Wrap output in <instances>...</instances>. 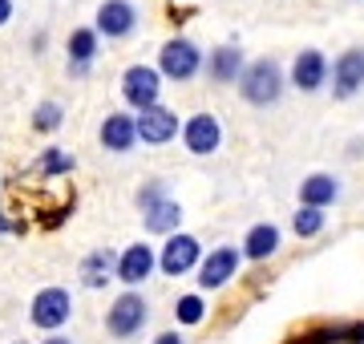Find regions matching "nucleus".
<instances>
[{
    "instance_id": "obj_8",
    "label": "nucleus",
    "mask_w": 364,
    "mask_h": 344,
    "mask_svg": "<svg viewBox=\"0 0 364 344\" xmlns=\"http://www.w3.org/2000/svg\"><path fill=\"white\" fill-rule=\"evenodd\" d=\"M134 126H138V142L146 146H166L178 138L182 130V118L174 114L170 106H162V102H154V106H146L134 114Z\"/></svg>"
},
{
    "instance_id": "obj_18",
    "label": "nucleus",
    "mask_w": 364,
    "mask_h": 344,
    "mask_svg": "<svg viewBox=\"0 0 364 344\" xmlns=\"http://www.w3.org/2000/svg\"><path fill=\"white\" fill-rule=\"evenodd\" d=\"M243 259H251V264H267L275 252H279V227L275 223H255L247 231V239H243Z\"/></svg>"
},
{
    "instance_id": "obj_14",
    "label": "nucleus",
    "mask_w": 364,
    "mask_h": 344,
    "mask_svg": "<svg viewBox=\"0 0 364 344\" xmlns=\"http://www.w3.org/2000/svg\"><path fill=\"white\" fill-rule=\"evenodd\" d=\"M97 53H102V37H97L90 25L73 28V33H69V41H65L69 77H90V69H93V61H97Z\"/></svg>"
},
{
    "instance_id": "obj_12",
    "label": "nucleus",
    "mask_w": 364,
    "mask_h": 344,
    "mask_svg": "<svg viewBox=\"0 0 364 344\" xmlns=\"http://www.w3.org/2000/svg\"><path fill=\"white\" fill-rule=\"evenodd\" d=\"M287 81H291V90H299V93H320L328 85V57L320 53V49H299L296 61H291Z\"/></svg>"
},
{
    "instance_id": "obj_15",
    "label": "nucleus",
    "mask_w": 364,
    "mask_h": 344,
    "mask_svg": "<svg viewBox=\"0 0 364 344\" xmlns=\"http://www.w3.org/2000/svg\"><path fill=\"white\" fill-rule=\"evenodd\" d=\"M97 142H102V150H109V154H130L134 146H138V126H134V114H126V109L105 114L102 130H97Z\"/></svg>"
},
{
    "instance_id": "obj_1",
    "label": "nucleus",
    "mask_w": 364,
    "mask_h": 344,
    "mask_svg": "<svg viewBox=\"0 0 364 344\" xmlns=\"http://www.w3.org/2000/svg\"><path fill=\"white\" fill-rule=\"evenodd\" d=\"M235 85H239V97H243L247 106L267 109V106H279V97H284V90H287V73L279 69L275 57H259V61L243 65V73H239Z\"/></svg>"
},
{
    "instance_id": "obj_27",
    "label": "nucleus",
    "mask_w": 364,
    "mask_h": 344,
    "mask_svg": "<svg viewBox=\"0 0 364 344\" xmlns=\"http://www.w3.org/2000/svg\"><path fill=\"white\" fill-rule=\"evenodd\" d=\"M13 16H16V0H0V28L9 25Z\"/></svg>"
},
{
    "instance_id": "obj_9",
    "label": "nucleus",
    "mask_w": 364,
    "mask_h": 344,
    "mask_svg": "<svg viewBox=\"0 0 364 344\" xmlns=\"http://www.w3.org/2000/svg\"><path fill=\"white\" fill-rule=\"evenodd\" d=\"M158 93H162V73L154 65H130L122 73V102L138 114V109L154 106Z\"/></svg>"
},
{
    "instance_id": "obj_26",
    "label": "nucleus",
    "mask_w": 364,
    "mask_h": 344,
    "mask_svg": "<svg viewBox=\"0 0 364 344\" xmlns=\"http://www.w3.org/2000/svg\"><path fill=\"white\" fill-rule=\"evenodd\" d=\"M162 195H166V186H162V183H146L142 190H138V211H146V207H150V203H158Z\"/></svg>"
},
{
    "instance_id": "obj_31",
    "label": "nucleus",
    "mask_w": 364,
    "mask_h": 344,
    "mask_svg": "<svg viewBox=\"0 0 364 344\" xmlns=\"http://www.w3.org/2000/svg\"><path fill=\"white\" fill-rule=\"evenodd\" d=\"M41 344H73V340H65V336H57V332H53L49 340H41Z\"/></svg>"
},
{
    "instance_id": "obj_13",
    "label": "nucleus",
    "mask_w": 364,
    "mask_h": 344,
    "mask_svg": "<svg viewBox=\"0 0 364 344\" xmlns=\"http://www.w3.org/2000/svg\"><path fill=\"white\" fill-rule=\"evenodd\" d=\"M154 267H158V252L150 247V243H130L126 252L117 255V267H114V276L126 284V288H138V284H146V279L154 276Z\"/></svg>"
},
{
    "instance_id": "obj_32",
    "label": "nucleus",
    "mask_w": 364,
    "mask_h": 344,
    "mask_svg": "<svg viewBox=\"0 0 364 344\" xmlns=\"http://www.w3.org/2000/svg\"><path fill=\"white\" fill-rule=\"evenodd\" d=\"M13 344H25V340H13Z\"/></svg>"
},
{
    "instance_id": "obj_16",
    "label": "nucleus",
    "mask_w": 364,
    "mask_h": 344,
    "mask_svg": "<svg viewBox=\"0 0 364 344\" xmlns=\"http://www.w3.org/2000/svg\"><path fill=\"white\" fill-rule=\"evenodd\" d=\"M243 49L239 45H215L210 53H203V69H207V77L215 85H235L239 73H243Z\"/></svg>"
},
{
    "instance_id": "obj_10",
    "label": "nucleus",
    "mask_w": 364,
    "mask_h": 344,
    "mask_svg": "<svg viewBox=\"0 0 364 344\" xmlns=\"http://www.w3.org/2000/svg\"><path fill=\"white\" fill-rule=\"evenodd\" d=\"M182 146L191 150V154H198V158H207V154H215L223 146V122L215 118V114H191V118L182 122V130H178Z\"/></svg>"
},
{
    "instance_id": "obj_28",
    "label": "nucleus",
    "mask_w": 364,
    "mask_h": 344,
    "mask_svg": "<svg viewBox=\"0 0 364 344\" xmlns=\"http://www.w3.org/2000/svg\"><path fill=\"white\" fill-rule=\"evenodd\" d=\"M154 344H182V332H158Z\"/></svg>"
},
{
    "instance_id": "obj_30",
    "label": "nucleus",
    "mask_w": 364,
    "mask_h": 344,
    "mask_svg": "<svg viewBox=\"0 0 364 344\" xmlns=\"http://www.w3.org/2000/svg\"><path fill=\"white\" fill-rule=\"evenodd\" d=\"M9 231H16V227L9 223V219H4V211H0V235H9Z\"/></svg>"
},
{
    "instance_id": "obj_7",
    "label": "nucleus",
    "mask_w": 364,
    "mask_h": 344,
    "mask_svg": "<svg viewBox=\"0 0 364 344\" xmlns=\"http://www.w3.org/2000/svg\"><path fill=\"white\" fill-rule=\"evenodd\" d=\"M90 28L105 41H126L138 33V9H134L130 0H102Z\"/></svg>"
},
{
    "instance_id": "obj_20",
    "label": "nucleus",
    "mask_w": 364,
    "mask_h": 344,
    "mask_svg": "<svg viewBox=\"0 0 364 344\" xmlns=\"http://www.w3.org/2000/svg\"><path fill=\"white\" fill-rule=\"evenodd\" d=\"M142 223H146L150 235H170V231H178V223H182V207L170 199V195H162L158 203H150L142 211Z\"/></svg>"
},
{
    "instance_id": "obj_5",
    "label": "nucleus",
    "mask_w": 364,
    "mask_h": 344,
    "mask_svg": "<svg viewBox=\"0 0 364 344\" xmlns=\"http://www.w3.org/2000/svg\"><path fill=\"white\" fill-rule=\"evenodd\" d=\"M203 259V243L195 235H186V231H170L166 243H162V252H158V272L170 279L178 276H191Z\"/></svg>"
},
{
    "instance_id": "obj_17",
    "label": "nucleus",
    "mask_w": 364,
    "mask_h": 344,
    "mask_svg": "<svg viewBox=\"0 0 364 344\" xmlns=\"http://www.w3.org/2000/svg\"><path fill=\"white\" fill-rule=\"evenodd\" d=\"M340 199V178L328 171H316L299 183V207H316V211H328L332 203Z\"/></svg>"
},
{
    "instance_id": "obj_23",
    "label": "nucleus",
    "mask_w": 364,
    "mask_h": 344,
    "mask_svg": "<svg viewBox=\"0 0 364 344\" xmlns=\"http://www.w3.org/2000/svg\"><path fill=\"white\" fill-rule=\"evenodd\" d=\"M28 122H33V130L37 134H57L61 130V122H65V106H61V102H41Z\"/></svg>"
},
{
    "instance_id": "obj_11",
    "label": "nucleus",
    "mask_w": 364,
    "mask_h": 344,
    "mask_svg": "<svg viewBox=\"0 0 364 344\" xmlns=\"http://www.w3.org/2000/svg\"><path fill=\"white\" fill-rule=\"evenodd\" d=\"M239 264H243V252L239 247H215L210 255H203L198 259V288L203 291H219L227 288L235 279V272H239Z\"/></svg>"
},
{
    "instance_id": "obj_3",
    "label": "nucleus",
    "mask_w": 364,
    "mask_h": 344,
    "mask_svg": "<svg viewBox=\"0 0 364 344\" xmlns=\"http://www.w3.org/2000/svg\"><path fill=\"white\" fill-rule=\"evenodd\" d=\"M203 69V45L191 37H170L158 49V73L162 81H191Z\"/></svg>"
},
{
    "instance_id": "obj_25",
    "label": "nucleus",
    "mask_w": 364,
    "mask_h": 344,
    "mask_svg": "<svg viewBox=\"0 0 364 344\" xmlns=\"http://www.w3.org/2000/svg\"><path fill=\"white\" fill-rule=\"evenodd\" d=\"M299 344H344V324L316 328V332H308V336H299Z\"/></svg>"
},
{
    "instance_id": "obj_6",
    "label": "nucleus",
    "mask_w": 364,
    "mask_h": 344,
    "mask_svg": "<svg viewBox=\"0 0 364 344\" xmlns=\"http://www.w3.org/2000/svg\"><path fill=\"white\" fill-rule=\"evenodd\" d=\"M328 85L336 102H348L364 90V45H352L328 65Z\"/></svg>"
},
{
    "instance_id": "obj_22",
    "label": "nucleus",
    "mask_w": 364,
    "mask_h": 344,
    "mask_svg": "<svg viewBox=\"0 0 364 344\" xmlns=\"http://www.w3.org/2000/svg\"><path fill=\"white\" fill-rule=\"evenodd\" d=\"M73 166H77V162H73V154H69V150H61V146H45V150H41V158H37V171L49 174V178H61V174H69Z\"/></svg>"
},
{
    "instance_id": "obj_4",
    "label": "nucleus",
    "mask_w": 364,
    "mask_h": 344,
    "mask_svg": "<svg viewBox=\"0 0 364 344\" xmlns=\"http://www.w3.org/2000/svg\"><path fill=\"white\" fill-rule=\"evenodd\" d=\"M28 320H33V328L41 332H61L73 320V296L69 288H41L33 296V304H28Z\"/></svg>"
},
{
    "instance_id": "obj_2",
    "label": "nucleus",
    "mask_w": 364,
    "mask_h": 344,
    "mask_svg": "<svg viewBox=\"0 0 364 344\" xmlns=\"http://www.w3.org/2000/svg\"><path fill=\"white\" fill-rule=\"evenodd\" d=\"M146 320H150V304L142 300V291H134V288L122 291L114 304L105 308V332L114 340H134L146 328Z\"/></svg>"
},
{
    "instance_id": "obj_29",
    "label": "nucleus",
    "mask_w": 364,
    "mask_h": 344,
    "mask_svg": "<svg viewBox=\"0 0 364 344\" xmlns=\"http://www.w3.org/2000/svg\"><path fill=\"white\" fill-rule=\"evenodd\" d=\"M33 49H37V53H45V49H49V41H45V33H37V37H33Z\"/></svg>"
},
{
    "instance_id": "obj_24",
    "label": "nucleus",
    "mask_w": 364,
    "mask_h": 344,
    "mask_svg": "<svg viewBox=\"0 0 364 344\" xmlns=\"http://www.w3.org/2000/svg\"><path fill=\"white\" fill-rule=\"evenodd\" d=\"M291 231H296L299 239H316L320 231H324V211H316V207H296Z\"/></svg>"
},
{
    "instance_id": "obj_19",
    "label": "nucleus",
    "mask_w": 364,
    "mask_h": 344,
    "mask_svg": "<svg viewBox=\"0 0 364 344\" xmlns=\"http://www.w3.org/2000/svg\"><path fill=\"white\" fill-rule=\"evenodd\" d=\"M114 267H117V255L109 252V247H97V252H90L85 259H81L77 276H81V284H85V288L102 291L105 284L114 279Z\"/></svg>"
},
{
    "instance_id": "obj_21",
    "label": "nucleus",
    "mask_w": 364,
    "mask_h": 344,
    "mask_svg": "<svg viewBox=\"0 0 364 344\" xmlns=\"http://www.w3.org/2000/svg\"><path fill=\"white\" fill-rule=\"evenodd\" d=\"M174 320H178L182 328H195L207 320V300H203V291H186L174 300Z\"/></svg>"
}]
</instances>
